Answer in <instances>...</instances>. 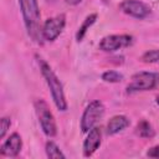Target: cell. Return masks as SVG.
<instances>
[{"instance_id": "obj_7", "label": "cell", "mask_w": 159, "mask_h": 159, "mask_svg": "<svg viewBox=\"0 0 159 159\" xmlns=\"http://www.w3.org/2000/svg\"><path fill=\"white\" fill-rule=\"evenodd\" d=\"M132 42H133V37L130 35H109L101 40L99 48L102 51L112 52V51H117L119 48L127 47L132 45Z\"/></svg>"}, {"instance_id": "obj_18", "label": "cell", "mask_w": 159, "mask_h": 159, "mask_svg": "<svg viewBox=\"0 0 159 159\" xmlns=\"http://www.w3.org/2000/svg\"><path fill=\"white\" fill-rule=\"evenodd\" d=\"M147 155L149 158H159V145H155V147L150 148L147 152Z\"/></svg>"}, {"instance_id": "obj_12", "label": "cell", "mask_w": 159, "mask_h": 159, "mask_svg": "<svg viewBox=\"0 0 159 159\" xmlns=\"http://www.w3.org/2000/svg\"><path fill=\"white\" fill-rule=\"evenodd\" d=\"M96 19H97V14H91V15H88V16L84 19L83 24L80 26V29H78V31H77V34H76V40H77L78 42H80V41H82V39L84 37V35H86L87 30H88V29L94 24Z\"/></svg>"}, {"instance_id": "obj_17", "label": "cell", "mask_w": 159, "mask_h": 159, "mask_svg": "<svg viewBox=\"0 0 159 159\" xmlns=\"http://www.w3.org/2000/svg\"><path fill=\"white\" fill-rule=\"evenodd\" d=\"M10 124H11V120L10 118L7 117H2L1 120H0V138H4L7 129L10 128Z\"/></svg>"}, {"instance_id": "obj_9", "label": "cell", "mask_w": 159, "mask_h": 159, "mask_svg": "<svg viewBox=\"0 0 159 159\" xmlns=\"http://www.w3.org/2000/svg\"><path fill=\"white\" fill-rule=\"evenodd\" d=\"M22 147V140L19 133H12L1 145V155L5 157H16Z\"/></svg>"}, {"instance_id": "obj_5", "label": "cell", "mask_w": 159, "mask_h": 159, "mask_svg": "<svg viewBox=\"0 0 159 159\" xmlns=\"http://www.w3.org/2000/svg\"><path fill=\"white\" fill-rule=\"evenodd\" d=\"M103 114H104L103 103L101 101L91 102L86 107V109L82 114V118H81V129H82V132H84V133L89 132L94 127V124L103 117Z\"/></svg>"}, {"instance_id": "obj_1", "label": "cell", "mask_w": 159, "mask_h": 159, "mask_svg": "<svg viewBox=\"0 0 159 159\" xmlns=\"http://www.w3.org/2000/svg\"><path fill=\"white\" fill-rule=\"evenodd\" d=\"M19 4L29 36L39 42L42 37V27L40 25V7L37 0H19Z\"/></svg>"}, {"instance_id": "obj_2", "label": "cell", "mask_w": 159, "mask_h": 159, "mask_svg": "<svg viewBox=\"0 0 159 159\" xmlns=\"http://www.w3.org/2000/svg\"><path fill=\"white\" fill-rule=\"evenodd\" d=\"M39 65H40L41 73H42L45 81H46V83L51 91V96H52V99H53L57 109L66 111L67 109V102H66L63 88H62V84H61L58 77L56 76V73L52 71V68L50 67V65L45 60L39 58Z\"/></svg>"}, {"instance_id": "obj_6", "label": "cell", "mask_w": 159, "mask_h": 159, "mask_svg": "<svg viewBox=\"0 0 159 159\" xmlns=\"http://www.w3.org/2000/svg\"><path fill=\"white\" fill-rule=\"evenodd\" d=\"M65 25H66L65 15H57L55 17L47 19L42 26V37L47 41L56 40L62 32Z\"/></svg>"}, {"instance_id": "obj_4", "label": "cell", "mask_w": 159, "mask_h": 159, "mask_svg": "<svg viewBox=\"0 0 159 159\" xmlns=\"http://www.w3.org/2000/svg\"><path fill=\"white\" fill-rule=\"evenodd\" d=\"M159 84V75L153 72H138L132 76L130 82L127 86V91L139 92V91H148L153 89Z\"/></svg>"}, {"instance_id": "obj_15", "label": "cell", "mask_w": 159, "mask_h": 159, "mask_svg": "<svg viewBox=\"0 0 159 159\" xmlns=\"http://www.w3.org/2000/svg\"><path fill=\"white\" fill-rule=\"evenodd\" d=\"M102 80L104 82H109V83H117V82H120L123 80V76L117 72V71H106L103 75H102Z\"/></svg>"}, {"instance_id": "obj_19", "label": "cell", "mask_w": 159, "mask_h": 159, "mask_svg": "<svg viewBox=\"0 0 159 159\" xmlns=\"http://www.w3.org/2000/svg\"><path fill=\"white\" fill-rule=\"evenodd\" d=\"M62 1H65L68 5H77L78 2H81V0H62Z\"/></svg>"}, {"instance_id": "obj_3", "label": "cell", "mask_w": 159, "mask_h": 159, "mask_svg": "<svg viewBox=\"0 0 159 159\" xmlns=\"http://www.w3.org/2000/svg\"><path fill=\"white\" fill-rule=\"evenodd\" d=\"M35 109H36L39 122H40V125H41L43 133L47 137H55L57 133V127H56L53 114L51 113V111L48 108V104L41 98L36 99L35 101Z\"/></svg>"}, {"instance_id": "obj_14", "label": "cell", "mask_w": 159, "mask_h": 159, "mask_svg": "<svg viewBox=\"0 0 159 159\" xmlns=\"http://www.w3.org/2000/svg\"><path fill=\"white\" fill-rule=\"evenodd\" d=\"M46 154L51 159H60V158L61 159H65L66 158L65 154L61 152V149L56 145V143H53L51 140L46 143Z\"/></svg>"}, {"instance_id": "obj_13", "label": "cell", "mask_w": 159, "mask_h": 159, "mask_svg": "<svg viewBox=\"0 0 159 159\" xmlns=\"http://www.w3.org/2000/svg\"><path fill=\"white\" fill-rule=\"evenodd\" d=\"M135 132L142 138H153L154 137V129L148 120H140L137 124Z\"/></svg>"}, {"instance_id": "obj_8", "label": "cell", "mask_w": 159, "mask_h": 159, "mask_svg": "<svg viewBox=\"0 0 159 159\" xmlns=\"http://www.w3.org/2000/svg\"><path fill=\"white\" fill-rule=\"evenodd\" d=\"M119 7L124 14L135 19H144L150 14V7L140 0H123Z\"/></svg>"}, {"instance_id": "obj_10", "label": "cell", "mask_w": 159, "mask_h": 159, "mask_svg": "<svg viewBox=\"0 0 159 159\" xmlns=\"http://www.w3.org/2000/svg\"><path fill=\"white\" fill-rule=\"evenodd\" d=\"M101 145V130L97 127H93L89 132L87 138L83 142V155L91 157Z\"/></svg>"}, {"instance_id": "obj_11", "label": "cell", "mask_w": 159, "mask_h": 159, "mask_svg": "<svg viewBox=\"0 0 159 159\" xmlns=\"http://www.w3.org/2000/svg\"><path fill=\"white\" fill-rule=\"evenodd\" d=\"M129 119L125 116H114L109 119L108 124H107V133L109 135L117 134L119 132H122L123 129H125L129 125Z\"/></svg>"}, {"instance_id": "obj_20", "label": "cell", "mask_w": 159, "mask_h": 159, "mask_svg": "<svg viewBox=\"0 0 159 159\" xmlns=\"http://www.w3.org/2000/svg\"><path fill=\"white\" fill-rule=\"evenodd\" d=\"M157 102H158V104H159V94H158V97H157Z\"/></svg>"}, {"instance_id": "obj_16", "label": "cell", "mask_w": 159, "mask_h": 159, "mask_svg": "<svg viewBox=\"0 0 159 159\" xmlns=\"http://www.w3.org/2000/svg\"><path fill=\"white\" fill-rule=\"evenodd\" d=\"M142 61L147 62V63H154L159 61V50H150L147 51L143 56H142Z\"/></svg>"}]
</instances>
